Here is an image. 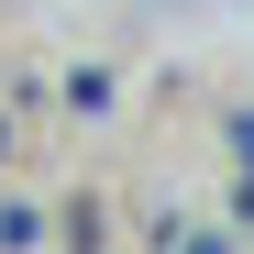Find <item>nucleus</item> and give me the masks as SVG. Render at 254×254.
I'll use <instances>...</instances> for the list:
<instances>
[{"mask_svg":"<svg viewBox=\"0 0 254 254\" xmlns=\"http://www.w3.org/2000/svg\"><path fill=\"white\" fill-rule=\"evenodd\" d=\"M188 254H221V243H188Z\"/></svg>","mask_w":254,"mask_h":254,"instance_id":"f257e3e1","label":"nucleus"}]
</instances>
